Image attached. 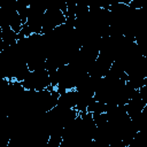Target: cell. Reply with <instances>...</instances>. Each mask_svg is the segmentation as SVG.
I'll return each mask as SVG.
<instances>
[{
	"label": "cell",
	"mask_w": 147,
	"mask_h": 147,
	"mask_svg": "<svg viewBox=\"0 0 147 147\" xmlns=\"http://www.w3.org/2000/svg\"><path fill=\"white\" fill-rule=\"evenodd\" d=\"M67 22V15L60 9H46L42 17V31L41 33H47Z\"/></svg>",
	"instance_id": "obj_2"
},
{
	"label": "cell",
	"mask_w": 147,
	"mask_h": 147,
	"mask_svg": "<svg viewBox=\"0 0 147 147\" xmlns=\"http://www.w3.org/2000/svg\"><path fill=\"white\" fill-rule=\"evenodd\" d=\"M145 106H146V103H145V101L141 99V96H140V94H139V90H137V91L133 93V95L131 96V99L126 102V105H125V110H126L127 115H129L131 118H133V117L138 116V115L142 111V109H144Z\"/></svg>",
	"instance_id": "obj_3"
},
{
	"label": "cell",
	"mask_w": 147,
	"mask_h": 147,
	"mask_svg": "<svg viewBox=\"0 0 147 147\" xmlns=\"http://www.w3.org/2000/svg\"><path fill=\"white\" fill-rule=\"evenodd\" d=\"M22 84L24 88L29 91H42L49 88L52 86L49 71L46 68L30 70L26 77L22 80Z\"/></svg>",
	"instance_id": "obj_1"
},
{
	"label": "cell",
	"mask_w": 147,
	"mask_h": 147,
	"mask_svg": "<svg viewBox=\"0 0 147 147\" xmlns=\"http://www.w3.org/2000/svg\"><path fill=\"white\" fill-rule=\"evenodd\" d=\"M77 100H78V91L76 88H70L63 93H60L57 105L65 107V108H75L76 109Z\"/></svg>",
	"instance_id": "obj_4"
}]
</instances>
